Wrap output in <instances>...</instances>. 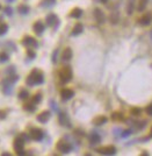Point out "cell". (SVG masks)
I'll list each match as a JSON object with an SVG mask.
<instances>
[{
    "label": "cell",
    "instance_id": "38",
    "mask_svg": "<svg viewBox=\"0 0 152 156\" xmlns=\"http://www.w3.org/2000/svg\"><path fill=\"white\" fill-rule=\"evenodd\" d=\"M57 55H58V49H56L52 54V62L53 63H56V62H57Z\"/></svg>",
    "mask_w": 152,
    "mask_h": 156
},
{
    "label": "cell",
    "instance_id": "4",
    "mask_svg": "<svg viewBox=\"0 0 152 156\" xmlns=\"http://www.w3.org/2000/svg\"><path fill=\"white\" fill-rule=\"evenodd\" d=\"M56 148L57 150H59L61 153H64V154H68L72 150V146L68 143V142L64 141V140H59L56 144Z\"/></svg>",
    "mask_w": 152,
    "mask_h": 156
},
{
    "label": "cell",
    "instance_id": "1",
    "mask_svg": "<svg viewBox=\"0 0 152 156\" xmlns=\"http://www.w3.org/2000/svg\"><path fill=\"white\" fill-rule=\"evenodd\" d=\"M44 83V76H43V72L40 71V70H33L30 72V75L28 76L27 81H26V84L28 86H33V85H41Z\"/></svg>",
    "mask_w": 152,
    "mask_h": 156
},
{
    "label": "cell",
    "instance_id": "5",
    "mask_svg": "<svg viewBox=\"0 0 152 156\" xmlns=\"http://www.w3.org/2000/svg\"><path fill=\"white\" fill-rule=\"evenodd\" d=\"M21 43H22L23 45H26V47H28V48H37L38 47L37 41L31 36H26L22 41H21Z\"/></svg>",
    "mask_w": 152,
    "mask_h": 156
},
{
    "label": "cell",
    "instance_id": "28",
    "mask_svg": "<svg viewBox=\"0 0 152 156\" xmlns=\"http://www.w3.org/2000/svg\"><path fill=\"white\" fill-rule=\"evenodd\" d=\"M28 97H29V93H28L27 90H21L20 91V93H19V98L20 99H27Z\"/></svg>",
    "mask_w": 152,
    "mask_h": 156
},
{
    "label": "cell",
    "instance_id": "45",
    "mask_svg": "<svg viewBox=\"0 0 152 156\" xmlns=\"http://www.w3.org/2000/svg\"><path fill=\"white\" fill-rule=\"evenodd\" d=\"M151 36H152V30H151Z\"/></svg>",
    "mask_w": 152,
    "mask_h": 156
},
{
    "label": "cell",
    "instance_id": "44",
    "mask_svg": "<svg viewBox=\"0 0 152 156\" xmlns=\"http://www.w3.org/2000/svg\"><path fill=\"white\" fill-rule=\"evenodd\" d=\"M6 1H7V2H13L14 0H6Z\"/></svg>",
    "mask_w": 152,
    "mask_h": 156
},
{
    "label": "cell",
    "instance_id": "24",
    "mask_svg": "<svg viewBox=\"0 0 152 156\" xmlns=\"http://www.w3.org/2000/svg\"><path fill=\"white\" fill-rule=\"evenodd\" d=\"M134 6H135V0H128V5H127V13L132 14L134 12Z\"/></svg>",
    "mask_w": 152,
    "mask_h": 156
},
{
    "label": "cell",
    "instance_id": "43",
    "mask_svg": "<svg viewBox=\"0 0 152 156\" xmlns=\"http://www.w3.org/2000/svg\"><path fill=\"white\" fill-rule=\"evenodd\" d=\"M150 138H152V127H151V131H150Z\"/></svg>",
    "mask_w": 152,
    "mask_h": 156
},
{
    "label": "cell",
    "instance_id": "16",
    "mask_svg": "<svg viewBox=\"0 0 152 156\" xmlns=\"http://www.w3.org/2000/svg\"><path fill=\"white\" fill-rule=\"evenodd\" d=\"M150 23H151V14L150 13H146L139 19V25H142V26H149Z\"/></svg>",
    "mask_w": 152,
    "mask_h": 156
},
{
    "label": "cell",
    "instance_id": "18",
    "mask_svg": "<svg viewBox=\"0 0 152 156\" xmlns=\"http://www.w3.org/2000/svg\"><path fill=\"white\" fill-rule=\"evenodd\" d=\"M83 30H84V26H83L81 23L78 22L76 26L73 27L71 35H72V36H77V35H79V34H81V33H83Z\"/></svg>",
    "mask_w": 152,
    "mask_h": 156
},
{
    "label": "cell",
    "instance_id": "25",
    "mask_svg": "<svg viewBox=\"0 0 152 156\" xmlns=\"http://www.w3.org/2000/svg\"><path fill=\"white\" fill-rule=\"evenodd\" d=\"M112 119L114 120V121H122V120H124V117H123V114L120 113V112H115L112 114Z\"/></svg>",
    "mask_w": 152,
    "mask_h": 156
},
{
    "label": "cell",
    "instance_id": "21",
    "mask_svg": "<svg viewBox=\"0 0 152 156\" xmlns=\"http://www.w3.org/2000/svg\"><path fill=\"white\" fill-rule=\"evenodd\" d=\"M147 1L149 0H138V4H137V9L138 12H143L147 5Z\"/></svg>",
    "mask_w": 152,
    "mask_h": 156
},
{
    "label": "cell",
    "instance_id": "39",
    "mask_svg": "<svg viewBox=\"0 0 152 156\" xmlns=\"http://www.w3.org/2000/svg\"><path fill=\"white\" fill-rule=\"evenodd\" d=\"M145 111H146V113H147L149 115H151L152 117V104L149 105V106L146 107V110H145Z\"/></svg>",
    "mask_w": 152,
    "mask_h": 156
},
{
    "label": "cell",
    "instance_id": "3",
    "mask_svg": "<svg viewBox=\"0 0 152 156\" xmlns=\"http://www.w3.org/2000/svg\"><path fill=\"white\" fill-rule=\"evenodd\" d=\"M14 149H15L16 154L17 155H24V150H23V146H24V139L22 136H17L14 140Z\"/></svg>",
    "mask_w": 152,
    "mask_h": 156
},
{
    "label": "cell",
    "instance_id": "11",
    "mask_svg": "<svg viewBox=\"0 0 152 156\" xmlns=\"http://www.w3.org/2000/svg\"><path fill=\"white\" fill-rule=\"evenodd\" d=\"M94 18H95V20L99 23H103L105 20H106V16L103 14V12L101 9H99V8H95L94 9Z\"/></svg>",
    "mask_w": 152,
    "mask_h": 156
},
{
    "label": "cell",
    "instance_id": "23",
    "mask_svg": "<svg viewBox=\"0 0 152 156\" xmlns=\"http://www.w3.org/2000/svg\"><path fill=\"white\" fill-rule=\"evenodd\" d=\"M23 110H26L28 112H34L36 110V104H34L33 101L31 103H27V104L23 105Z\"/></svg>",
    "mask_w": 152,
    "mask_h": 156
},
{
    "label": "cell",
    "instance_id": "10",
    "mask_svg": "<svg viewBox=\"0 0 152 156\" xmlns=\"http://www.w3.org/2000/svg\"><path fill=\"white\" fill-rule=\"evenodd\" d=\"M61 96L63 100H70L71 98H73L74 92H73V90L71 89H63L61 91Z\"/></svg>",
    "mask_w": 152,
    "mask_h": 156
},
{
    "label": "cell",
    "instance_id": "40",
    "mask_svg": "<svg viewBox=\"0 0 152 156\" xmlns=\"http://www.w3.org/2000/svg\"><path fill=\"white\" fill-rule=\"evenodd\" d=\"M6 118V112L5 111H0V120H2V119H5Z\"/></svg>",
    "mask_w": 152,
    "mask_h": 156
},
{
    "label": "cell",
    "instance_id": "26",
    "mask_svg": "<svg viewBox=\"0 0 152 156\" xmlns=\"http://www.w3.org/2000/svg\"><path fill=\"white\" fill-rule=\"evenodd\" d=\"M19 12H20V14H28V12H29V7L27 6V5H20L19 6Z\"/></svg>",
    "mask_w": 152,
    "mask_h": 156
},
{
    "label": "cell",
    "instance_id": "19",
    "mask_svg": "<svg viewBox=\"0 0 152 156\" xmlns=\"http://www.w3.org/2000/svg\"><path fill=\"white\" fill-rule=\"evenodd\" d=\"M56 5V0H42L40 6L43 8H50Z\"/></svg>",
    "mask_w": 152,
    "mask_h": 156
},
{
    "label": "cell",
    "instance_id": "13",
    "mask_svg": "<svg viewBox=\"0 0 152 156\" xmlns=\"http://www.w3.org/2000/svg\"><path fill=\"white\" fill-rule=\"evenodd\" d=\"M59 122H61L62 126H65V127H71V122H70V119L68 118V115L65 113H59Z\"/></svg>",
    "mask_w": 152,
    "mask_h": 156
},
{
    "label": "cell",
    "instance_id": "20",
    "mask_svg": "<svg viewBox=\"0 0 152 156\" xmlns=\"http://www.w3.org/2000/svg\"><path fill=\"white\" fill-rule=\"evenodd\" d=\"M81 15H83V9H80V8H73L70 13V16L73 19H79Z\"/></svg>",
    "mask_w": 152,
    "mask_h": 156
},
{
    "label": "cell",
    "instance_id": "32",
    "mask_svg": "<svg viewBox=\"0 0 152 156\" xmlns=\"http://www.w3.org/2000/svg\"><path fill=\"white\" fill-rule=\"evenodd\" d=\"M27 55H28V57H29V58H33V60L36 57V54H35V51H34L31 48L27 49Z\"/></svg>",
    "mask_w": 152,
    "mask_h": 156
},
{
    "label": "cell",
    "instance_id": "15",
    "mask_svg": "<svg viewBox=\"0 0 152 156\" xmlns=\"http://www.w3.org/2000/svg\"><path fill=\"white\" fill-rule=\"evenodd\" d=\"M71 58H72V49L71 48H65L63 54H62V60L64 62H68Z\"/></svg>",
    "mask_w": 152,
    "mask_h": 156
},
{
    "label": "cell",
    "instance_id": "34",
    "mask_svg": "<svg viewBox=\"0 0 152 156\" xmlns=\"http://www.w3.org/2000/svg\"><path fill=\"white\" fill-rule=\"evenodd\" d=\"M145 124H146L145 121H142V122H135L134 125L136 126L137 129H142V128H144L145 127Z\"/></svg>",
    "mask_w": 152,
    "mask_h": 156
},
{
    "label": "cell",
    "instance_id": "17",
    "mask_svg": "<svg viewBox=\"0 0 152 156\" xmlns=\"http://www.w3.org/2000/svg\"><path fill=\"white\" fill-rule=\"evenodd\" d=\"M107 117L105 115H99V117H97V118H94L93 120V124L95 125V126H102V125H105L107 122Z\"/></svg>",
    "mask_w": 152,
    "mask_h": 156
},
{
    "label": "cell",
    "instance_id": "31",
    "mask_svg": "<svg viewBox=\"0 0 152 156\" xmlns=\"http://www.w3.org/2000/svg\"><path fill=\"white\" fill-rule=\"evenodd\" d=\"M7 83L8 84H6V85L4 86V92H5L6 95H9V93H11V91H12V86H11V85H12V83H9V82H7Z\"/></svg>",
    "mask_w": 152,
    "mask_h": 156
},
{
    "label": "cell",
    "instance_id": "33",
    "mask_svg": "<svg viewBox=\"0 0 152 156\" xmlns=\"http://www.w3.org/2000/svg\"><path fill=\"white\" fill-rule=\"evenodd\" d=\"M8 55L6 52H0V62H7Z\"/></svg>",
    "mask_w": 152,
    "mask_h": 156
},
{
    "label": "cell",
    "instance_id": "6",
    "mask_svg": "<svg viewBox=\"0 0 152 156\" xmlns=\"http://www.w3.org/2000/svg\"><path fill=\"white\" fill-rule=\"evenodd\" d=\"M97 151L99 154H102V155H114V154H116V148L114 146H107V147L99 148Z\"/></svg>",
    "mask_w": 152,
    "mask_h": 156
},
{
    "label": "cell",
    "instance_id": "22",
    "mask_svg": "<svg viewBox=\"0 0 152 156\" xmlns=\"http://www.w3.org/2000/svg\"><path fill=\"white\" fill-rule=\"evenodd\" d=\"M119 20H120V15H119V12L117 11H114V12H112V14H110V22L115 25V23L119 22Z\"/></svg>",
    "mask_w": 152,
    "mask_h": 156
},
{
    "label": "cell",
    "instance_id": "27",
    "mask_svg": "<svg viewBox=\"0 0 152 156\" xmlns=\"http://www.w3.org/2000/svg\"><path fill=\"white\" fill-rule=\"evenodd\" d=\"M8 30V26L6 23H0V35L6 34Z\"/></svg>",
    "mask_w": 152,
    "mask_h": 156
},
{
    "label": "cell",
    "instance_id": "46",
    "mask_svg": "<svg viewBox=\"0 0 152 156\" xmlns=\"http://www.w3.org/2000/svg\"><path fill=\"white\" fill-rule=\"evenodd\" d=\"M0 8H1V6H0Z\"/></svg>",
    "mask_w": 152,
    "mask_h": 156
},
{
    "label": "cell",
    "instance_id": "35",
    "mask_svg": "<svg viewBox=\"0 0 152 156\" xmlns=\"http://www.w3.org/2000/svg\"><path fill=\"white\" fill-rule=\"evenodd\" d=\"M131 114L132 115H139L141 114V108H137V107L131 108Z\"/></svg>",
    "mask_w": 152,
    "mask_h": 156
},
{
    "label": "cell",
    "instance_id": "9",
    "mask_svg": "<svg viewBox=\"0 0 152 156\" xmlns=\"http://www.w3.org/2000/svg\"><path fill=\"white\" fill-rule=\"evenodd\" d=\"M50 117H51V113L49 111H44V112H42V113H40L37 115V121L41 122V124H46V122L49 121Z\"/></svg>",
    "mask_w": 152,
    "mask_h": 156
},
{
    "label": "cell",
    "instance_id": "30",
    "mask_svg": "<svg viewBox=\"0 0 152 156\" xmlns=\"http://www.w3.org/2000/svg\"><path fill=\"white\" fill-rule=\"evenodd\" d=\"M19 81V76H16V75H14V74H12L9 77L7 78V82H9V83H15V82H17Z\"/></svg>",
    "mask_w": 152,
    "mask_h": 156
},
{
    "label": "cell",
    "instance_id": "29",
    "mask_svg": "<svg viewBox=\"0 0 152 156\" xmlns=\"http://www.w3.org/2000/svg\"><path fill=\"white\" fill-rule=\"evenodd\" d=\"M41 100H42V96H41V93H36L35 96H33V99H31V101H33L34 104H38Z\"/></svg>",
    "mask_w": 152,
    "mask_h": 156
},
{
    "label": "cell",
    "instance_id": "37",
    "mask_svg": "<svg viewBox=\"0 0 152 156\" xmlns=\"http://www.w3.org/2000/svg\"><path fill=\"white\" fill-rule=\"evenodd\" d=\"M5 14L8 15V16H11V15L13 14V9L11 7H5Z\"/></svg>",
    "mask_w": 152,
    "mask_h": 156
},
{
    "label": "cell",
    "instance_id": "14",
    "mask_svg": "<svg viewBox=\"0 0 152 156\" xmlns=\"http://www.w3.org/2000/svg\"><path fill=\"white\" fill-rule=\"evenodd\" d=\"M88 140H90V142H91V144H98V143H100V141H101V136H100L98 133L93 132V133L90 134Z\"/></svg>",
    "mask_w": 152,
    "mask_h": 156
},
{
    "label": "cell",
    "instance_id": "2",
    "mask_svg": "<svg viewBox=\"0 0 152 156\" xmlns=\"http://www.w3.org/2000/svg\"><path fill=\"white\" fill-rule=\"evenodd\" d=\"M59 79L62 83H68L72 79V69L70 67H64L59 71Z\"/></svg>",
    "mask_w": 152,
    "mask_h": 156
},
{
    "label": "cell",
    "instance_id": "41",
    "mask_svg": "<svg viewBox=\"0 0 152 156\" xmlns=\"http://www.w3.org/2000/svg\"><path fill=\"white\" fill-rule=\"evenodd\" d=\"M50 104H51V106H52V108L55 110V111H58V107H57V104L53 101V100H51L50 101Z\"/></svg>",
    "mask_w": 152,
    "mask_h": 156
},
{
    "label": "cell",
    "instance_id": "42",
    "mask_svg": "<svg viewBox=\"0 0 152 156\" xmlns=\"http://www.w3.org/2000/svg\"><path fill=\"white\" fill-rule=\"evenodd\" d=\"M100 1H101L102 4H106V2H107V1H108V0H100Z\"/></svg>",
    "mask_w": 152,
    "mask_h": 156
},
{
    "label": "cell",
    "instance_id": "7",
    "mask_svg": "<svg viewBox=\"0 0 152 156\" xmlns=\"http://www.w3.org/2000/svg\"><path fill=\"white\" fill-rule=\"evenodd\" d=\"M46 25L48 26H51V27H57L58 23H59L58 16L56 14H53V13H51V14H49L46 16Z\"/></svg>",
    "mask_w": 152,
    "mask_h": 156
},
{
    "label": "cell",
    "instance_id": "12",
    "mask_svg": "<svg viewBox=\"0 0 152 156\" xmlns=\"http://www.w3.org/2000/svg\"><path fill=\"white\" fill-rule=\"evenodd\" d=\"M33 28H34V32H35L37 35H42L43 32H44V25L42 23V21H36V22L34 23Z\"/></svg>",
    "mask_w": 152,
    "mask_h": 156
},
{
    "label": "cell",
    "instance_id": "36",
    "mask_svg": "<svg viewBox=\"0 0 152 156\" xmlns=\"http://www.w3.org/2000/svg\"><path fill=\"white\" fill-rule=\"evenodd\" d=\"M131 135V129H127V131H123L121 134L122 138H128V136H130Z\"/></svg>",
    "mask_w": 152,
    "mask_h": 156
},
{
    "label": "cell",
    "instance_id": "8",
    "mask_svg": "<svg viewBox=\"0 0 152 156\" xmlns=\"http://www.w3.org/2000/svg\"><path fill=\"white\" fill-rule=\"evenodd\" d=\"M43 136H44V134L40 128H33L30 131V138L35 141H41L43 139Z\"/></svg>",
    "mask_w": 152,
    "mask_h": 156
}]
</instances>
